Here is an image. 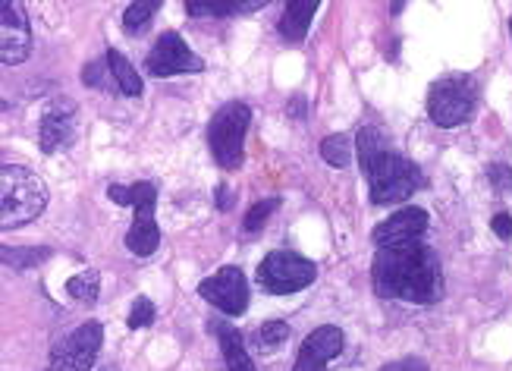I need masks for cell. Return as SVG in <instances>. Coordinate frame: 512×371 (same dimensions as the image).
I'll list each match as a JSON object with an SVG mask.
<instances>
[{
	"label": "cell",
	"instance_id": "4316f807",
	"mask_svg": "<svg viewBox=\"0 0 512 371\" xmlns=\"http://www.w3.org/2000/svg\"><path fill=\"white\" fill-rule=\"evenodd\" d=\"M491 230L503 239V243H509V239H512V214L500 211L494 221H491Z\"/></svg>",
	"mask_w": 512,
	"mask_h": 371
},
{
	"label": "cell",
	"instance_id": "ffe728a7",
	"mask_svg": "<svg viewBox=\"0 0 512 371\" xmlns=\"http://www.w3.org/2000/svg\"><path fill=\"white\" fill-rule=\"evenodd\" d=\"M321 155H324V161H327V164H333V167H346V164L352 161V145H349V136H343V133L327 136V139L321 142Z\"/></svg>",
	"mask_w": 512,
	"mask_h": 371
},
{
	"label": "cell",
	"instance_id": "cb8c5ba5",
	"mask_svg": "<svg viewBox=\"0 0 512 371\" xmlns=\"http://www.w3.org/2000/svg\"><path fill=\"white\" fill-rule=\"evenodd\" d=\"M154 315H158V309H154V302L148 296H136V305H132V312H129V327L132 331H142V327H148L154 321Z\"/></svg>",
	"mask_w": 512,
	"mask_h": 371
},
{
	"label": "cell",
	"instance_id": "5bb4252c",
	"mask_svg": "<svg viewBox=\"0 0 512 371\" xmlns=\"http://www.w3.org/2000/svg\"><path fill=\"white\" fill-rule=\"evenodd\" d=\"M428 230V211L421 208H403L396 211L390 221H384L381 227H374V246H399V243H415Z\"/></svg>",
	"mask_w": 512,
	"mask_h": 371
},
{
	"label": "cell",
	"instance_id": "ac0fdd59",
	"mask_svg": "<svg viewBox=\"0 0 512 371\" xmlns=\"http://www.w3.org/2000/svg\"><path fill=\"white\" fill-rule=\"evenodd\" d=\"M98 287H101L98 271H82V274L66 280V293H70L76 302H85V305H92L98 299Z\"/></svg>",
	"mask_w": 512,
	"mask_h": 371
},
{
	"label": "cell",
	"instance_id": "83f0119b",
	"mask_svg": "<svg viewBox=\"0 0 512 371\" xmlns=\"http://www.w3.org/2000/svg\"><path fill=\"white\" fill-rule=\"evenodd\" d=\"M381 371H428V365L421 362V359H399V362L384 365Z\"/></svg>",
	"mask_w": 512,
	"mask_h": 371
},
{
	"label": "cell",
	"instance_id": "4dcf8cb0",
	"mask_svg": "<svg viewBox=\"0 0 512 371\" xmlns=\"http://www.w3.org/2000/svg\"><path fill=\"white\" fill-rule=\"evenodd\" d=\"M107 371H110V368H107Z\"/></svg>",
	"mask_w": 512,
	"mask_h": 371
},
{
	"label": "cell",
	"instance_id": "8992f818",
	"mask_svg": "<svg viewBox=\"0 0 512 371\" xmlns=\"http://www.w3.org/2000/svg\"><path fill=\"white\" fill-rule=\"evenodd\" d=\"M475 104H478V82L472 76H447L431 85L428 117L443 129H453L472 117Z\"/></svg>",
	"mask_w": 512,
	"mask_h": 371
},
{
	"label": "cell",
	"instance_id": "7402d4cb",
	"mask_svg": "<svg viewBox=\"0 0 512 371\" xmlns=\"http://www.w3.org/2000/svg\"><path fill=\"white\" fill-rule=\"evenodd\" d=\"M264 4H189V16H236V13H255Z\"/></svg>",
	"mask_w": 512,
	"mask_h": 371
},
{
	"label": "cell",
	"instance_id": "3957f363",
	"mask_svg": "<svg viewBox=\"0 0 512 371\" xmlns=\"http://www.w3.org/2000/svg\"><path fill=\"white\" fill-rule=\"evenodd\" d=\"M368 173V189H371V202L374 205H393L409 199L412 192L425 186L421 170L406 161L403 155H393V151H377L371 161L362 164Z\"/></svg>",
	"mask_w": 512,
	"mask_h": 371
},
{
	"label": "cell",
	"instance_id": "e0dca14e",
	"mask_svg": "<svg viewBox=\"0 0 512 371\" xmlns=\"http://www.w3.org/2000/svg\"><path fill=\"white\" fill-rule=\"evenodd\" d=\"M107 70H110V79L117 82V89H120V95H126V98H139L142 95V79H139V73H136V67L120 54V51H107Z\"/></svg>",
	"mask_w": 512,
	"mask_h": 371
},
{
	"label": "cell",
	"instance_id": "6da1fadb",
	"mask_svg": "<svg viewBox=\"0 0 512 371\" xmlns=\"http://www.w3.org/2000/svg\"><path fill=\"white\" fill-rule=\"evenodd\" d=\"M371 283L381 299H399L412 305H434L443 299L440 258L425 243H399L377 249L371 265Z\"/></svg>",
	"mask_w": 512,
	"mask_h": 371
},
{
	"label": "cell",
	"instance_id": "7a4b0ae2",
	"mask_svg": "<svg viewBox=\"0 0 512 371\" xmlns=\"http://www.w3.org/2000/svg\"><path fill=\"white\" fill-rule=\"evenodd\" d=\"M44 208H48V186L38 173L19 164L0 167V227L16 230L35 221Z\"/></svg>",
	"mask_w": 512,
	"mask_h": 371
},
{
	"label": "cell",
	"instance_id": "d4e9b609",
	"mask_svg": "<svg viewBox=\"0 0 512 371\" xmlns=\"http://www.w3.org/2000/svg\"><path fill=\"white\" fill-rule=\"evenodd\" d=\"M487 177H491V183H494L497 192L512 189V167H506V164H494L491 170H487Z\"/></svg>",
	"mask_w": 512,
	"mask_h": 371
},
{
	"label": "cell",
	"instance_id": "44dd1931",
	"mask_svg": "<svg viewBox=\"0 0 512 371\" xmlns=\"http://www.w3.org/2000/svg\"><path fill=\"white\" fill-rule=\"evenodd\" d=\"M161 10V4L158 0H148V4H132V7H126V13H123V29L132 35V32H142L148 23H151V16Z\"/></svg>",
	"mask_w": 512,
	"mask_h": 371
},
{
	"label": "cell",
	"instance_id": "7c38bea8",
	"mask_svg": "<svg viewBox=\"0 0 512 371\" xmlns=\"http://www.w3.org/2000/svg\"><path fill=\"white\" fill-rule=\"evenodd\" d=\"M340 353H343V331L333 324H324L305 337L293 371H327V362L337 359Z\"/></svg>",
	"mask_w": 512,
	"mask_h": 371
},
{
	"label": "cell",
	"instance_id": "52a82bcc",
	"mask_svg": "<svg viewBox=\"0 0 512 371\" xmlns=\"http://www.w3.org/2000/svg\"><path fill=\"white\" fill-rule=\"evenodd\" d=\"M318 277L315 261H308L296 252H271L264 255V261L258 265V287L271 296H289V293H299L305 287H311Z\"/></svg>",
	"mask_w": 512,
	"mask_h": 371
},
{
	"label": "cell",
	"instance_id": "484cf974",
	"mask_svg": "<svg viewBox=\"0 0 512 371\" xmlns=\"http://www.w3.org/2000/svg\"><path fill=\"white\" fill-rule=\"evenodd\" d=\"M104 73H110V70H107V60H95V63H88V67L82 70V82H85V85H92V89H98Z\"/></svg>",
	"mask_w": 512,
	"mask_h": 371
},
{
	"label": "cell",
	"instance_id": "5b68a950",
	"mask_svg": "<svg viewBox=\"0 0 512 371\" xmlns=\"http://www.w3.org/2000/svg\"><path fill=\"white\" fill-rule=\"evenodd\" d=\"M252 111L242 101H230L214 114L208 126V145L220 170H239L246 158V133Z\"/></svg>",
	"mask_w": 512,
	"mask_h": 371
},
{
	"label": "cell",
	"instance_id": "9a60e30c",
	"mask_svg": "<svg viewBox=\"0 0 512 371\" xmlns=\"http://www.w3.org/2000/svg\"><path fill=\"white\" fill-rule=\"evenodd\" d=\"M211 331L217 334V343H220V353H224L227 371H255V362L249 359L246 346H242V334L236 331L233 324L220 321V324L211 327Z\"/></svg>",
	"mask_w": 512,
	"mask_h": 371
},
{
	"label": "cell",
	"instance_id": "30bf717a",
	"mask_svg": "<svg viewBox=\"0 0 512 371\" xmlns=\"http://www.w3.org/2000/svg\"><path fill=\"white\" fill-rule=\"evenodd\" d=\"M32 54V23L19 0L0 4V63L16 67Z\"/></svg>",
	"mask_w": 512,
	"mask_h": 371
},
{
	"label": "cell",
	"instance_id": "8fae6325",
	"mask_svg": "<svg viewBox=\"0 0 512 371\" xmlns=\"http://www.w3.org/2000/svg\"><path fill=\"white\" fill-rule=\"evenodd\" d=\"M198 296L205 302H211L214 309H220L224 315L236 318L249 309V283L246 274L239 268H220L217 274L205 277L198 283Z\"/></svg>",
	"mask_w": 512,
	"mask_h": 371
},
{
	"label": "cell",
	"instance_id": "2e32d148",
	"mask_svg": "<svg viewBox=\"0 0 512 371\" xmlns=\"http://www.w3.org/2000/svg\"><path fill=\"white\" fill-rule=\"evenodd\" d=\"M315 13H318V0H289L286 13L280 19V35L286 41H293V45H299V41H305L311 16Z\"/></svg>",
	"mask_w": 512,
	"mask_h": 371
},
{
	"label": "cell",
	"instance_id": "f1b7e54d",
	"mask_svg": "<svg viewBox=\"0 0 512 371\" xmlns=\"http://www.w3.org/2000/svg\"><path fill=\"white\" fill-rule=\"evenodd\" d=\"M217 205H220V211H230V189L227 186H217Z\"/></svg>",
	"mask_w": 512,
	"mask_h": 371
},
{
	"label": "cell",
	"instance_id": "4fadbf2b",
	"mask_svg": "<svg viewBox=\"0 0 512 371\" xmlns=\"http://www.w3.org/2000/svg\"><path fill=\"white\" fill-rule=\"evenodd\" d=\"M38 136H41L44 155H54V151L70 145L76 136V107L70 101H54L41 117Z\"/></svg>",
	"mask_w": 512,
	"mask_h": 371
},
{
	"label": "cell",
	"instance_id": "277c9868",
	"mask_svg": "<svg viewBox=\"0 0 512 371\" xmlns=\"http://www.w3.org/2000/svg\"><path fill=\"white\" fill-rule=\"evenodd\" d=\"M107 195L117 205H129L136 208V221H132L129 233H126V249L132 255H151L161 246V230L154 224V205H158V186L154 183H132V186H107Z\"/></svg>",
	"mask_w": 512,
	"mask_h": 371
},
{
	"label": "cell",
	"instance_id": "f546056e",
	"mask_svg": "<svg viewBox=\"0 0 512 371\" xmlns=\"http://www.w3.org/2000/svg\"><path fill=\"white\" fill-rule=\"evenodd\" d=\"M509 32H512V19H509Z\"/></svg>",
	"mask_w": 512,
	"mask_h": 371
},
{
	"label": "cell",
	"instance_id": "9c48e42d",
	"mask_svg": "<svg viewBox=\"0 0 512 371\" xmlns=\"http://www.w3.org/2000/svg\"><path fill=\"white\" fill-rule=\"evenodd\" d=\"M202 70H205V60L192 54V48L176 32H164L145 57V73L154 79H167V76H180V73H202Z\"/></svg>",
	"mask_w": 512,
	"mask_h": 371
},
{
	"label": "cell",
	"instance_id": "ba28073f",
	"mask_svg": "<svg viewBox=\"0 0 512 371\" xmlns=\"http://www.w3.org/2000/svg\"><path fill=\"white\" fill-rule=\"evenodd\" d=\"M104 343V327L98 321L79 324L73 334H66L51 349V365L48 371H92L98 353Z\"/></svg>",
	"mask_w": 512,
	"mask_h": 371
},
{
	"label": "cell",
	"instance_id": "603a6c76",
	"mask_svg": "<svg viewBox=\"0 0 512 371\" xmlns=\"http://www.w3.org/2000/svg\"><path fill=\"white\" fill-rule=\"evenodd\" d=\"M280 208V199H264V202H255L246 214V221H242V227H246V233H258L264 224H267V217H271L274 211Z\"/></svg>",
	"mask_w": 512,
	"mask_h": 371
},
{
	"label": "cell",
	"instance_id": "d6986e66",
	"mask_svg": "<svg viewBox=\"0 0 512 371\" xmlns=\"http://www.w3.org/2000/svg\"><path fill=\"white\" fill-rule=\"evenodd\" d=\"M289 340V324L286 321H264L255 331V346L261 353H274L277 346H283Z\"/></svg>",
	"mask_w": 512,
	"mask_h": 371
}]
</instances>
